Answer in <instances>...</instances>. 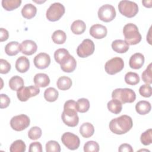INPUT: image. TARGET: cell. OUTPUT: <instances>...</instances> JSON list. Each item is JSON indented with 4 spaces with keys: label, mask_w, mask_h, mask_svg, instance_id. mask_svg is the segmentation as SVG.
Returning a JSON list of instances; mask_svg holds the SVG:
<instances>
[{
    "label": "cell",
    "mask_w": 152,
    "mask_h": 152,
    "mask_svg": "<svg viewBox=\"0 0 152 152\" xmlns=\"http://www.w3.org/2000/svg\"><path fill=\"white\" fill-rule=\"evenodd\" d=\"M63 122L68 126L75 127L79 122L77 115V102L73 100H68L64 103V111L61 115Z\"/></svg>",
    "instance_id": "6da1fadb"
},
{
    "label": "cell",
    "mask_w": 152,
    "mask_h": 152,
    "mask_svg": "<svg viewBox=\"0 0 152 152\" xmlns=\"http://www.w3.org/2000/svg\"><path fill=\"white\" fill-rule=\"evenodd\" d=\"M132 118L126 115H123L112 119L109 125L110 130L118 135L126 133L132 128Z\"/></svg>",
    "instance_id": "7a4b0ae2"
},
{
    "label": "cell",
    "mask_w": 152,
    "mask_h": 152,
    "mask_svg": "<svg viewBox=\"0 0 152 152\" xmlns=\"http://www.w3.org/2000/svg\"><path fill=\"white\" fill-rule=\"evenodd\" d=\"M123 34L125 41L129 45H135L140 43L142 37L139 32L138 27L133 23H128L124 26Z\"/></svg>",
    "instance_id": "3957f363"
},
{
    "label": "cell",
    "mask_w": 152,
    "mask_h": 152,
    "mask_svg": "<svg viewBox=\"0 0 152 152\" xmlns=\"http://www.w3.org/2000/svg\"><path fill=\"white\" fill-rule=\"evenodd\" d=\"M112 99L118 100L122 104L126 103H132L136 99L134 91L128 88H116L112 93Z\"/></svg>",
    "instance_id": "277c9868"
},
{
    "label": "cell",
    "mask_w": 152,
    "mask_h": 152,
    "mask_svg": "<svg viewBox=\"0 0 152 152\" xmlns=\"http://www.w3.org/2000/svg\"><path fill=\"white\" fill-rule=\"evenodd\" d=\"M118 9L122 15L128 18L135 16L138 12V5L133 1L128 0L121 1L118 4Z\"/></svg>",
    "instance_id": "5b68a950"
},
{
    "label": "cell",
    "mask_w": 152,
    "mask_h": 152,
    "mask_svg": "<svg viewBox=\"0 0 152 152\" xmlns=\"http://www.w3.org/2000/svg\"><path fill=\"white\" fill-rule=\"evenodd\" d=\"M65 11V7L62 4L55 2L51 4L47 10L46 16L49 21H56L63 16Z\"/></svg>",
    "instance_id": "8992f818"
},
{
    "label": "cell",
    "mask_w": 152,
    "mask_h": 152,
    "mask_svg": "<svg viewBox=\"0 0 152 152\" xmlns=\"http://www.w3.org/2000/svg\"><path fill=\"white\" fill-rule=\"evenodd\" d=\"M30 123V118L24 114H21L12 117L10 121V125L12 129L21 131L27 128Z\"/></svg>",
    "instance_id": "52a82bcc"
},
{
    "label": "cell",
    "mask_w": 152,
    "mask_h": 152,
    "mask_svg": "<svg viewBox=\"0 0 152 152\" xmlns=\"http://www.w3.org/2000/svg\"><path fill=\"white\" fill-rule=\"evenodd\" d=\"M124 67V60L119 57H114L107 61L104 65L105 71L109 75H114L121 71Z\"/></svg>",
    "instance_id": "ba28073f"
},
{
    "label": "cell",
    "mask_w": 152,
    "mask_h": 152,
    "mask_svg": "<svg viewBox=\"0 0 152 152\" xmlns=\"http://www.w3.org/2000/svg\"><path fill=\"white\" fill-rule=\"evenodd\" d=\"M116 11L113 6L110 4L103 5L98 10L99 18L104 22H110L116 17Z\"/></svg>",
    "instance_id": "9c48e42d"
},
{
    "label": "cell",
    "mask_w": 152,
    "mask_h": 152,
    "mask_svg": "<svg viewBox=\"0 0 152 152\" xmlns=\"http://www.w3.org/2000/svg\"><path fill=\"white\" fill-rule=\"evenodd\" d=\"M40 93V89L36 86L23 87L17 91V96L21 102H26L30 97L37 96Z\"/></svg>",
    "instance_id": "30bf717a"
},
{
    "label": "cell",
    "mask_w": 152,
    "mask_h": 152,
    "mask_svg": "<svg viewBox=\"0 0 152 152\" xmlns=\"http://www.w3.org/2000/svg\"><path fill=\"white\" fill-rule=\"evenodd\" d=\"M94 42L89 39H86L77 47V53L80 58H87L94 53Z\"/></svg>",
    "instance_id": "8fae6325"
},
{
    "label": "cell",
    "mask_w": 152,
    "mask_h": 152,
    "mask_svg": "<svg viewBox=\"0 0 152 152\" xmlns=\"http://www.w3.org/2000/svg\"><path fill=\"white\" fill-rule=\"evenodd\" d=\"M61 141L66 147L71 150H77L80 144L79 137L69 132L63 134L61 137Z\"/></svg>",
    "instance_id": "7c38bea8"
},
{
    "label": "cell",
    "mask_w": 152,
    "mask_h": 152,
    "mask_svg": "<svg viewBox=\"0 0 152 152\" xmlns=\"http://www.w3.org/2000/svg\"><path fill=\"white\" fill-rule=\"evenodd\" d=\"M61 68L65 72H72L76 68L77 62L75 58L69 54H67L61 60L60 62Z\"/></svg>",
    "instance_id": "4fadbf2b"
},
{
    "label": "cell",
    "mask_w": 152,
    "mask_h": 152,
    "mask_svg": "<svg viewBox=\"0 0 152 152\" xmlns=\"http://www.w3.org/2000/svg\"><path fill=\"white\" fill-rule=\"evenodd\" d=\"M35 66L40 69L48 68L50 64V57L46 53H40L37 54L33 59Z\"/></svg>",
    "instance_id": "5bb4252c"
},
{
    "label": "cell",
    "mask_w": 152,
    "mask_h": 152,
    "mask_svg": "<svg viewBox=\"0 0 152 152\" xmlns=\"http://www.w3.org/2000/svg\"><path fill=\"white\" fill-rule=\"evenodd\" d=\"M89 32L90 34L94 38L100 39L106 36L107 30L104 26L100 24H95L90 27Z\"/></svg>",
    "instance_id": "9a60e30c"
},
{
    "label": "cell",
    "mask_w": 152,
    "mask_h": 152,
    "mask_svg": "<svg viewBox=\"0 0 152 152\" xmlns=\"http://www.w3.org/2000/svg\"><path fill=\"white\" fill-rule=\"evenodd\" d=\"M21 52L26 55H31L34 54L37 49V44L31 40H26L22 42L20 45Z\"/></svg>",
    "instance_id": "2e32d148"
},
{
    "label": "cell",
    "mask_w": 152,
    "mask_h": 152,
    "mask_svg": "<svg viewBox=\"0 0 152 152\" xmlns=\"http://www.w3.org/2000/svg\"><path fill=\"white\" fill-rule=\"evenodd\" d=\"M144 56L141 53H135L132 55L129 61V66L134 69L141 68L144 63Z\"/></svg>",
    "instance_id": "e0dca14e"
},
{
    "label": "cell",
    "mask_w": 152,
    "mask_h": 152,
    "mask_svg": "<svg viewBox=\"0 0 152 152\" xmlns=\"http://www.w3.org/2000/svg\"><path fill=\"white\" fill-rule=\"evenodd\" d=\"M33 81L35 86L38 87H46L49 84L50 79L47 74L44 73H38L34 75Z\"/></svg>",
    "instance_id": "ac0fdd59"
},
{
    "label": "cell",
    "mask_w": 152,
    "mask_h": 152,
    "mask_svg": "<svg viewBox=\"0 0 152 152\" xmlns=\"http://www.w3.org/2000/svg\"><path fill=\"white\" fill-rule=\"evenodd\" d=\"M129 45L123 40L117 39L112 42V49L119 53H124L126 52L129 49Z\"/></svg>",
    "instance_id": "d6986e66"
},
{
    "label": "cell",
    "mask_w": 152,
    "mask_h": 152,
    "mask_svg": "<svg viewBox=\"0 0 152 152\" xmlns=\"http://www.w3.org/2000/svg\"><path fill=\"white\" fill-rule=\"evenodd\" d=\"M30 68V62L27 58L21 56L19 57L15 62V68L18 72L24 73Z\"/></svg>",
    "instance_id": "ffe728a7"
},
{
    "label": "cell",
    "mask_w": 152,
    "mask_h": 152,
    "mask_svg": "<svg viewBox=\"0 0 152 152\" xmlns=\"http://www.w3.org/2000/svg\"><path fill=\"white\" fill-rule=\"evenodd\" d=\"M37 13L36 7L32 4H26L21 10L22 16L26 19H31L35 17Z\"/></svg>",
    "instance_id": "44dd1931"
},
{
    "label": "cell",
    "mask_w": 152,
    "mask_h": 152,
    "mask_svg": "<svg viewBox=\"0 0 152 152\" xmlns=\"http://www.w3.org/2000/svg\"><path fill=\"white\" fill-rule=\"evenodd\" d=\"M21 50L20 45L18 42L12 41L7 43L5 47V52L9 56H15Z\"/></svg>",
    "instance_id": "7402d4cb"
},
{
    "label": "cell",
    "mask_w": 152,
    "mask_h": 152,
    "mask_svg": "<svg viewBox=\"0 0 152 152\" xmlns=\"http://www.w3.org/2000/svg\"><path fill=\"white\" fill-rule=\"evenodd\" d=\"M151 109V104L150 102L145 100L140 101L135 105L136 112L141 115H144L150 112Z\"/></svg>",
    "instance_id": "603a6c76"
},
{
    "label": "cell",
    "mask_w": 152,
    "mask_h": 152,
    "mask_svg": "<svg viewBox=\"0 0 152 152\" xmlns=\"http://www.w3.org/2000/svg\"><path fill=\"white\" fill-rule=\"evenodd\" d=\"M94 132V126L90 122H85L80 127V133L84 138H90Z\"/></svg>",
    "instance_id": "cb8c5ba5"
},
{
    "label": "cell",
    "mask_w": 152,
    "mask_h": 152,
    "mask_svg": "<svg viewBox=\"0 0 152 152\" xmlns=\"http://www.w3.org/2000/svg\"><path fill=\"white\" fill-rule=\"evenodd\" d=\"M24 86L23 79L18 75L11 77L9 81V86L12 90L18 91Z\"/></svg>",
    "instance_id": "d4e9b609"
},
{
    "label": "cell",
    "mask_w": 152,
    "mask_h": 152,
    "mask_svg": "<svg viewBox=\"0 0 152 152\" xmlns=\"http://www.w3.org/2000/svg\"><path fill=\"white\" fill-rule=\"evenodd\" d=\"M86 29V25L85 23L81 20L74 21L71 26V30L75 34H81L85 31Z\"/></svg>",
    "instance_id": "484cf974"
},
{
    "label": "cell",
    "mask_w": 152,
    "mask_h": 152,
    "mask_svg": "<svg viewBox=\"0 0 152 152\" xmlns=\"http://www.w3.org/2000/svg\"><path fill=\"white\" fill-rule=\"evenodd\" d=\"M107 106L108 110L114 114H119L122 109V104L120 101L115 99H112L110 100L107 103Z\"/></svg>",
    "instance_id": "4316f807"
},
{
    "label": "cell",
    "mask_w": 152,
    "mask_h": 152,
    "mask_svg": "<svg viewBox=\"0 0 152 152\" xmlns=\"http://www.w3.org/2000/svg\"><path fill=\"white\" fill-rule=\"evenodd\" d=\"M72 82L69 77L62 76L59 77L56 82L58 88L61 90H66L71 88Z\"/></svg>",
    "instance_id": "83f0119b"
},
{
    "label": "cell",
    "mask_w": 152,
    "mask_h": 152,
    "mask_svg": "<svg viewBox=\"0 0 152 152\" xmlns=\"http://www.w3.org/2000/svg\"><path fill=\"white\" fill-rule=\"evenodd\" d=\"M59 93L53 87H49L44 92V97L45 100L49 102H53L58 98Z\"/></svg>",
    "instance_id": "f1b7e54d"
},
{
    "label": "cell",
    "mask_w": 152,
    "mask_h": 152,
    "mask_svg": "<svg viewBox=\"0 0 152 152\" xmlns=\"http://www.w3.org/2000/svg\"><path fill=\"white\" fill-rule=\"evenodd\" d=\"M52 39L55 43L61 45L65 42L66 35L64 31L61 30H57L52 34Z\"/></svg>",
    "instance_id": "f546056e"
},
{
    "label": "cell",
    "mask_w": 152,
    "mask_h": 152,
    "mask_svg": "<svg viewBox=\"0 0 152 152\" xmlns=\"http://www.w3.org/2000/svg\"><path fill=\"white\" fill-rule=\"evenodd\" d=\"M21 0H2V6L7 11H12L20 6Z\"/></svg>",
    "instance_id": "4dcf8cb0"
},
{
    "label": "cell",
    "mask_w": 152,
    "mask_h": 152,
    "mask_svg": "<svg viewBox=\"0 0 152 152\" xmlns=\"http://www.w3.org/2000/svg\"><path fill=\"white\" fill-rule=\"evenodd\" d=\"M26 149V145L24 142L21 140H17L13 142L10 148L11 152H24Z\"/></svg>",
    "instance_id": "1f68e13d"
},
{
    "label": "cell",
    "mask_w": 152,
    "mask_h": 152,
    "mask_svg": "<svg viewBox=\"0 0 152 152\" xmlns=\"http://www.w3.org/2000/svg\"><path fill=\"white\" fill-rule=\"evenodd\" d=\"M140 80L139 75L135 72H128L125 75V81L129 85H136L140 82Z\"/></svg>",
    "instance_id": "d6a6232c"
},
{
    "label": "cell",
    "mask_w": 152,
    "mask_h": 152,
    "mask_svg": "<svg viewBox=\"0 0 152 152\" xmlns=\"http://www.w3.org/2000/svg\"><path fill=\"white\" fill-rule=\"evenodd\" d=\"M77 111L80 113L87 112L90 108V102L87 99L81 98L77 102Z\"/></svg>",
    "instance_id": "836d02e7"
},
{
    "label": "cell",
    "mask_w": 152,
    "mask_h": 152,
    "mask_svg": "<svg viewBox=\"0 0 152 152\" xmlns=\"http://www.w3.org/2000/svg\"><path fill=\"white\" fill-rule=\"evenodd\" d=\"M140 140L144 145L151 144L152 143V129L150 128L142 133L140 137Z\"/></svg>",
    "instance_id": "e575fe53"
},
{
    "label": "cell",
    "mask_w": 152,
    "mask_h": 152,
    "mask_svg": "<svg viewBox=\"0 0 152 152\" xmlns=\"http://www.w3.org/2000/svg\"><path fill=\"white\" fill-rule=\"evenodd\" d=\"M151 63H150L147 68L142 73V80L146 84H150L152 83V72H151Z\"/></svg>",
    "instance_id": "d590c367"
},
{
    "label": "cell",
    "mask_w": 152,
    "mask_h": 152,
    "mask_svg": "<svg viewBox=\"0 0 152 152\" xmlns=\"http://www.w3.org/2000/svg\"><path fill=\"white\" fill-rule=\"evenodd\" d=\"M85 152H98L99 151V144L94 141H88L84 145Z\"/></svg>",
    "instance_id": "8d00e7d4"
},
{
    "label": "cell",
    "mask_w": 152,
    "mask_h": 152,
    "mask_svg": "<svg viewBox=\"0 0 152 152\" xmlns=\"http://www.w3.org/2000/svg\"><path fill=\"white\" fill-rule=\"evenodd\" d=\"M42 129L38 126L31 127L28 132V137L32 140H36L42 136Z\"/></svg>",
    "instance_id": "74e56055"
},
{
    "label": "cell",
    "mask_w": 152,
    "mask_h": 152,
    "mask_svg": "<svg viewBox=\"0 0 152 152\" xmlns=\"http://www.w3.org/2000/svg\"><path fill=\"white\" fill-rule=\"evenodd\" d=\"M46 151L47 152H60L61 147L59 144L53 140L49 141L46 144Z\"/></svg>",
    "instance_id": "f35d334b"
},
{
    "label": "cell",
    "mask_w": 152,
    "mask_h": 152,
    "mask_svg": "<svg viewBox=\"0 0 152 152\" xmlns=\"http://www.w3.org/2000/svg\"><path fill=\"white\" fill-rule=\"evenodd\" d=\"M139 93L142 97H150L152 93L151 87L148 84L142 85L139 88Z\"/></svg>",
    "instance_id": "ab89813d"
},
{
    "label": "cell",
    "mask_w": 152,
    "mask_h": 152,
    "mask_svg": "<svg viewBox=\"0 0 152 152\" xmlns=\"http://www.w3.org/2000/svg\"><path fill=\"white\" fill-rule=\"evenodd\" d=\"M68 53H69V52L66 49H64V48L58 49L56 50H55L54 53V58L57 63L60 64L62 59Z\"/></svg>",
    "instance_id": "60d3db41"
},
{
    "label": "cell",
    "mask_w": 152,
    "mask_h": 152,
    "mask_svg": "<svg viewBox=\"0 0 152 152\" xmlns=\"http://www.w3.org/2000/svg\"><path fill=\"white\" fill-rule=\"evenodd\" d=\"M11 64L4 59H0V73L1 74H7L11 70Z\"/></svg>",
    "instance_id": "b9f144b4"
},
{
    "label": "cell",
    "mask_w": 152,
    "mask_h": 152,
    "mask_svg": "<svg viewBox=\"0 0 152 152\" xmlns=\"http://www.w3.org/2000/svg\"><path fill=\"white\" fill-rule=\"evenodd\" d=\"M29 152H42V145L39 142H31L29 145Z\"/></svg>",
    "instance_id": "7bdbcfd3"
},
{
    "label": "cell",
    "mask_w": 152,
    "mask_h": 152,
    "mask_svg": "<svg viewBox=\"0 0 152 152\" xmlns=\"http://www.w3.org/2000/svg\"><path fill=\"white\" fill-rule=\"evenodd\" d=\"M0 97H1V104H0L1 109L7 107L10 103V97L5 94H1Z\"/></svg>",
    "instance_id": "ee69618b"
},
{
    "label": "cell",
    "mask_w": 152,
    "mask_h": 152,
    "mask_svg": "<svg viewBox=\"0 0 152 152\" xmlns=\"http://www.w3.org/2000/svg\"><path fill=\"white\" fill-rule=\"evenodd\" d=\"M118 151L119 152H133L134 150L132 148V147H131V145L129 144H126V143H124L121 144L118 149Z\"/></svg>",
    "instance_id": "f6af8a7d"
},
{
    "label": "cell",
    "mask_w": 152,
    "mask_h": 152,
    "mask_svg": "<svg viewBox=\"0 0 152 152\" xmlns=\"http://www.w3.org/2000/svg\"><path fill=\"white\" fill-rule=\"evenodd\" d=\"M8 37H9L8 31L4 28H0V42H2L7 40L8 39Z\"/></svg>",
    "instance_id": "bcb514c9"
},
{
    "label": "cell",
    "mask_w": 152,
    "mask_h": 152,
    "mask_svg": "<svg viewBox=\"0 0 152 152\" xmlns=\"http://www.w3.org/2000/svg\"><path fill=\"white\" fill-rule=\"evenodd\" d=\"M142 3L143 4V5L147 8H151L152 5V1L150 0V1H142Z\"/></svg>",
    "instance_id": "7dc6e473"
},
{
    "label": "cell",
    "mask_w": 152,
    "mask_h": 152,
    "mask_svg": "<svg viewBox=\"0 0 152 152\" xmlns=\"http://www.w3.org/2000/svg\"><path fill=\"white\" fill-rule=\"evenodd\" d=\"M139 151H150L149 150H139Z\"/></svg>",
    "instance_id": "c3c4849f"
}]
</instances>
